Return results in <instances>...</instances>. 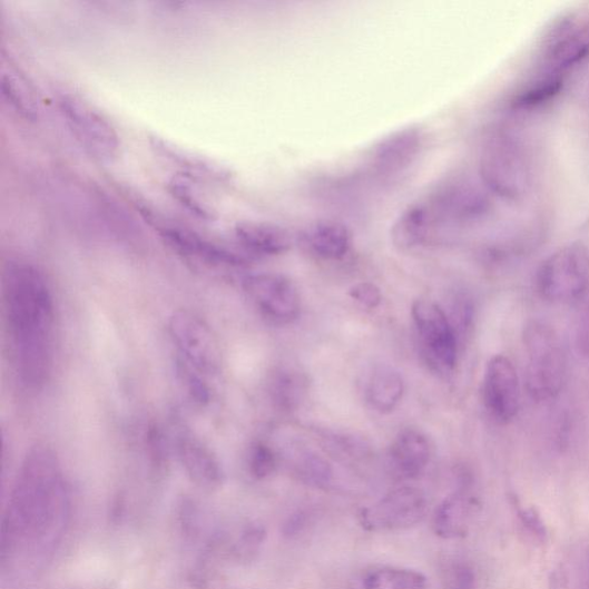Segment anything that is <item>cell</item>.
Masks as SVG:
<instances>
[{
  "instance_id": "cell-1",
  "label": "cell",
  "mask_w": 589,
  "mask_h": 589,
  "mask_svg": "<svg viewBox=\"0 0 589 589\" xmlns=\"http://www.w3.org/2000/svg\"><path fill=\"white\" fill-rule=\"evenodd\" d=\"M71 512V495L61 464L45 444L32 446L19 470L4 511L2 563L20 553L46 559L60 542Z\"/></svg>"
},
{
  "instance_id": "cell-2",
  "label": "cell",
  "mask_w": 589,
  "mask_h": 589,
  "mask_svg": "<svg viewBox=\"0 0 589 589\" xmlns=\"http://www.w3.org/2000/svg\"><path fill=\"white\" fill-rule=\"evenodd\" d=\"M3 298L20 383L28 391H41L55 359V303L45 274L24 262L7 263Z\"/></svg>"
},
{
  "instance_id": "cell-3",
  "label": "cell",
  "mask_w": 589,
  "mask_h": 589,
  "mask_svg": "<svg viewBox=\"0 0 589 589\" xmlns=\"http://www.w3.org/2000/svg\"><path fill=\"white\" fill-rule=\"evenodd\" d=\"M524 345L529 395L538 402L556 399L567 377V359L560 336L550 326L531 322L524 331Z\"/></svg>"
},
{
  "instance_id": "cell-4",
  "label": "cell",
  "mask_w": 589,
  "mask_h": 589,
  "mask_svg": "<svg viewBox=\"0 0 589 589\" xmlns=\"http://www.w3.org/2000/svg\"><path fill=\"white\" fill-rule=\"evenodd\" d=\"M480 177L492 193L509 200L524 197L532 180L531 165L524 148L508 135H498L483 148Z\"/></svg>"
},
{
  "instance_id": "cell-5",
  "label": "cell",
  "mask_w": 589,
  "mask_h": 589,
  "mask_svg": "<svg viewBox=\"0 0 589 589\" xmlns=\"http://www.w3.org/2000/svg\"><path fill=\"white\" fill-rule=\"evenodd\" d=\"M58 107L69 131L90 157L100 163H111L116 159L120 138L116 127L106 116L73 94L60 95Z\"/></svg>"
},
{
  "instance_id": "cell-6",
  "label": "cell",
  "mask_w": 589,
  "mask_h": 589,
  "mask_svg": "<svg viewBox=\"0 0 589 589\" xmlns=\"http://www.w3.org/2000/svg\"><path fill=\"white\" fill-rule=\"evenodd\" d=\"M589 285V253L581 244L568 245L551 254L539 267L537 289L549 302L581 297Z\"/></svg>"
},
{
  "instance_id": "cell-7",
  "label": "cell",
  "mask_w": 589,
  "mask_h": 589,
  "mask_svg": "<svg viewBox=\"0 0 589 589\" xmlns=\"http://www.w3.org/2000/svg\"><path fill=\"white\" fill-rule=\"evenodd\" d=\"M168 332L181 362L206 377L222 370V352L209 326L188 311H178L168 322Z\"/></svg>"
},
{
  "instance_id": "cell-8",
  "label": "cell",
  "mask_w": 589,
  "mask_h": 589,
  "mask_svg": "<svg viewBox=\"0 0 589 589\" xmlns=\"http://www.w3.org/2000/svg\"><path fill=\"white\" fill-rule=\"evenodd\" d=\"M424 204L433 233L442 227L477 223L491 210L489 196L468 181L450 183L441 187Z\"/></svg>"
},
{
  "instance_id": "cell-9",
  "label": "cell",
  "mask_w": 589,
  "mask_h": 589,
  "mask_svg": "<svg viewBox=\"0 0 589 589\" xmlns=\"http://www.w3.org/2000/svg\"><path fill=\"white\" fill-rule=\"evenodd\" d=\"M423 351L441 371L454 370L458 362V336L445 312L431 301H415L411 310Z\"/></svg>"
},
{
  "instance_id": "cell-10",
  "label": "cell",
  "mask_w": 589,
  "mask_h": 589,
  "mask_svg": "<svg viewBox=\"0 0 589 589\" xmlns=\"http://www.w3.org/2000/svg\"><path fill=\"white\" fill-rule=\"evenodd\" d=\"M542 49L543 72L565 77L589 56V16L562 18L548 32Z\"/></svg>"
},
{
  "instance_id": "cell-11",
  "label": "cell",
  "mask_w": 589,
  "mask_h": 589,
  "mask_svg": "<svg viewBox=\"0 0 589 589\" xmlns=\"http://www.w3.org/2000/svg\"><path fill=\"white\" fill-rule=\"evenodd\" d=\"M244 288L261 314L275 324H289L301 312V297L287 276L278 273L247 275Z\"/></svg>"
},
{
  "instance_id": "cell-12",
  "label": "cell",
  "mask_w": 589,
  "mask_h": 589,
  "mask_svg": "<svg viewBox=\"0 0 589 589\" xmlns=\"http://www.w3.org/2000/svg\"><path fill=\"white\" fill-rule=\"evenodd\" d=\"M424 494L413 488H401L360 512L361 526L370 532L409 529L419 524L426 512Z\"/></svg>"
},
{
  "instance_id": "cell-13",
  "label": "cell",
  "mask_w": 589,
  "mask_h": 589,
  "mask_svg": "<svg viewBox=\"0 0 589 589\" xmlns=\"http://www.w3.org/2000/svg\"><path fill=\"white\" fill-rule=\"evenodd\" d=\"M482 401L492 418L502 424L511 422L521 405V384L512 362L494 356L484 371Z\"/></svg>"
},
{
  "instance_id": "cell-14",
  "label": "cell",
  "mask_w": 589,
  "mask_h": 589,
  "mask_svg": "<svg viewBox=\"0 0 589 589\" xmlns=\"http://www.w3.org/2000/svg\"><path fill=\"white\" fill-rule=\"evenodd\" d=\"M158 233L165 244L180 256L210 267H244L249 256L229 251L192 229L161 224Z\"/></svg>"
},
{
  "instance_id": "cell-15",
  "label": "cell",
  "mask_w": 589,
  "mask_h": 589,
  "mask_svg": "<svg viewBox=\"0 0 589 589\" xmlns=\"http://www.w3.org/2000/svg\"><path fill=\"white\" fill-rule=\"evenodd\" d=\"M424 137L418 127L399 130L380 141L371 155V168L379 178H393L402 175L423 148Z\"/></svg>"
},
{
  "instance_id": "cell-16",
  "label": "cell",
  "mask_w": 589,
  "mask_h": 589,
  "mask_svg": "<svg viewBox=\"0 0 589 589\" xmlns=\"http://www.w3.org/2000/svg\"><path fill=\"white\" fill-rule=\"evenodd\" d=\"M178 454L189 478L204 490H217L224 473L217 457L198 436L183 431L177 439Z\"/></svg>"
},
{
  "instance_id": "cell-17",
  "label": "cell",
  "mask_w": 589,
  "mask_h": 589,
  "mask_svg": "<svg viewBox=\"0 0 589 589\" xmlns=\"http://www.w3.org/2000/svg\"><path fill=\"white\" fill-rule=\"evenodd\" d=\"M242 253L249 257L279 256L293 247V236L284 227L265 222H246L235 227Z\"/></svg>"
},
{
  "instance_id": "cell-18",
  "label": "cell",
  "mask_w": 589,
  "mask_h": 589,
  "mask_svg": "<svg viewBox=\"0 0 589 589\" xmlns=\"http://www.w3.org/2000/svg\"><path fill=\"white\" fill-rule=\"evenodd\" d=\"M432 453L433 446L429 436L419 429L408 428L394 439L390 459L401 477L415 479L425 472Z\"/></svg>"
},
{
  "instance_id": "cell-19",
  "label": "cell",
  "mask_w": 589,
  "mask_h": 589,
  "mask_svg": "<svg viewBox=\"0 0 589 589\" xmlns=\"http://www.w3.org/2000/svg\"><path fill=\"white\" fill-rule=\"evenodd\" d=\"M301 242L312 255L325 261H340L353 246V235L345 225L320 220L310 224L301 233Z\"/></svg>"
},
{
  "instance_id": "cell-20",
  "label": "cell",
  "mask_w": 589,
  "mask_h": 589,
  "mask_svg": "<svg viewBox=\"0 0 589 589\" xmlns=\"http://www.w3.org/2000/svg\"><path fill=\"white\" fill-rule=\"evenodd\" d=\"M479 504L468 491L462 490L448 497L435 510L433 530L443 539L464 537L470 528Z\"/></svg>"
},
{
  "instance_id": "cell-21",
  "label": "cell",
  "mask_w": 589,
  "mask_h": 589,
  "mask_svg": "<svg viewBox=\"0 0 589 589\" xmlns=\"http://www.w3.org/2000/svg\"><path fill=\"white\" fill-rule=\"evenodd\" d=\"M432 234L424 202L408 206L392 228V239L395 247L401 251H411L425 245Z\"/></svg>"
},
{
  "instance_id": "cell-22",
  "label": "cell",
  "mask_w": 589,
  "mask_h": 589,
  "mask_svg": "<svg viewBox=\"0 0 589 589\" xmlns=\"http://www.w3.org/2000/svg\"><path fill=\"white\" fill-rule=\"evenodd\" d=\"M404 394L402 375L390 366H377L371 373L366 399L370 405L380 413L392 412L401 402Z\"/></svg>"
},
{
  "instance_id": "cell-23",
  "label": "cell",
  "mask_w": 589,
  "mask_h": 589,
  "mask_svg": "<svg viewBox=\"0 0 589 589\" xmlns=\"http://www.w3.org/2000/svg\"><path fill=\"white\" fill-rule=\"evenodd\" d=\"M2 91L10 106L26 120H37L40 102L27 79L12 65L2 69Z\"/></svg>"
},
{
  "instance_id": "cell-24",
  "label": "cell",
  "mask_w": 589,
  "mask_h": 589,
  "mask_svg": "<svg viewBox=\"0 0 589 589\" xmlns=\"http://www.w3.org/2000/svg\"><path fill=\"white\" fill-rule=\"evenodd\" d=\"M307 390L305 375L294 367L276 370L269 381V395L274 405L283 411H294Z\"/></svg>"
},
{
  "instance_id": "cell-25",
  "label": "cell",
  "mask_w": 589,
  "mask_h": 589,
  "mask_svg": "<svg viewBox=\"0 0 589 589\" xmlns=\"http://www.w3.org/2000/svg\"><path fill=\"white\" fill-rule=\"evenodd\" d=\"M428 579L419 572L400 568H377L363 578V589H426Z\"/></svg>"
},
{
  "instance_id": "cell-26",
  "label": "cell",
  "mask_w": 589,
  "mask_h": 589,
  "mask_svg": "<svg viewBox=\"0 0 589 589\" xmlns=\"http://www.w3.org/2000/svg\"><path fill=\"white\" fill-rule=\"evenodd\" d=\"M541 75L531 86L513 99V108L521 110L533 109L560 94L563 88L565 77L548 72H542Z\"/></svg>"
},
{
  "instance_id": "cell-27",
  "label": "cell",
  "mask_w": 589,
  "mask_h": 589,
  "mask_svg": "<svg viewBox=\"0 0 589 589\" xmlns=\"http://www.w3.org/2000/svg\"><path fill=\"white\" fill-rule=\"evenodd\" d=\"M153 146L160 155L165 156L173 163L181 165L188 173H192V175H200L202 177L204 176L207 178L215 177L217 179L226 176V171L223 168L215 166L203 158L195 157L168 143L157 140L156 138Z\"/></svg>"
},
{
  "instance_id": "cell-28",
  "label": "cell",
  "mask_w": 589,
  "mask_h": 589,
  "mask_svg": "<svg viewBox=\"0 0 589 589\" xmlns=\"http://www.w3.org/2000/svg\"><path fill=\"white\" fill-rule=\"evenodd\" d=\"M168 190L193 216L210 220L214 218L209 205L200 199L188 177L178 176L168 184Z\"/></svg>"
},
{
  "instance_id": "cell-29",
  "label": "cell",
  "mask_w": 589,
  "mask_h": 589,
  "mask_svg": "<svg viewBox=\"0 0 589 589\" xmlns=\"http://www.w3.org/2000/svg\"><path fill=\"white\" fill-rule=\"evenodd\" d=\"M296 472L298 477L311 484V487L324 488L333 477L332 468L322 457L316 453H300L296 460Z\"/></svg>"
},
{
  "instance_id": "cell-30",
  "label": "cell",
  "mask_w": 589,
  "mask_h": 589,
  "mask_svg": "<svg viewBox=\"0 0 589 589\" xmlns=\"http://www.w3.org/2000/svg\"><path fill=\"white\" fill-rule=\"evenodd\" d=\"M279 459L275 450L264 441L253 444L248 458V467L256 479H265L278 468Z\"/></svg>"
},
{
  "instance_id": "cell-31",
  "label": "cell",
  "mask_w": 589,
  "mask_h": 589,
  "mask_svg": "<svg viewBox=\"0 0 589 589\" xmlns=\"http://www.w3.org/2000/svg\"><path fill=\"white\" fill-rule=\"evenodd\" d=\"M178 373L185 390L196 403L204 405L210 402L212 391L206 376L180 360H178Z\"/></svg>"
},
{
  "instance_id": "cell-32",
  "label": "cell",
  "mask_w": 589,
  "mask_h": 589,
  "mask_svg": "<svg viewBox=\"0 0 589 589\" xmlns=\"http://www.w3.org/2000/svg\"><path fill=\"white\" fill-rule=\"evenodd\" d=\"M445 589H474L475 573L467 563H458L445 572Z\"/></svg>"
},
{
  "instance_id": "cell-33",
  "label": "cell",
  "mask_w": 589,
  "mask_h": 589,
  "mask_svg": "<svg viewBox=\"0 0 589 589\" xmlns=\"http://www.w3.org/2000/svg\"><path fill=\"white\" fill-rule=\"evenodd\" d=\"M350 295L353 300L367 308H375L383 300L380 289L370 283H361L355 285Z\"/></svg>"
},
{
  "instance_id": "cell-34",
  "label": "cell",
  "mask_w": 589,
  "mask_h": 589,
  "mask_svg": "<svg viewBox=\"0 0 589 589\" xmlns=\"http://www.w3.org/2000/svg\"><path fill=\"white\" fill-rule=\"evenodd\" d=\"M514 507H517V513L519 519H521L522 524L536 537L543 540L547 532L540 516L531 508L528 509L521 505Z\"/></svg>"
},
{
  "instance_id": "cell-35",
  "label": "cell",
  "mask_w": 589,
  "mask_h": 589,
  "mask_svg": "<svg viewBox=\"0 0 589 589\" xmlns=\"http://www.w3.org/2000/svg\"><path fill=\"white\" fill-rule=\"evenodd\" d=\"M307 524V514L304 511H298L288 518L284 528V533L287 537L298 536Z\"/></svg>"
},
{
  "instance_id": "cell-36",
  "label": "cell",
  "mask_w": 589,
  "mask_h": 589,
  "mask_svg": "<svg viewBox=\"0 0 589 589\" xmlns=\"http://www.w3.org/2000/svg\"><path fill=\"white\" fill-rule=\"evenodd\" d=\"M581 589H589V550L585 552L581 567Z\"/></svg>"
},
{
  "instance_id": "cell-37",
  "label": "cell",
  "mask_w": 589,
  "mask_h": 589,
  "mask_svg": "<svg viewBox=\"0 0 589 589\" xmlns=\"http://www.w3.org/2000/svg\"><path fill=\"white\" fill-rule=\"evenodd\" d=\"M585 326L582 327V334H583V341H585V344L587 346V349H589V311L587 312V315L585 317Z\"/></svg>"
}]
</instances>
